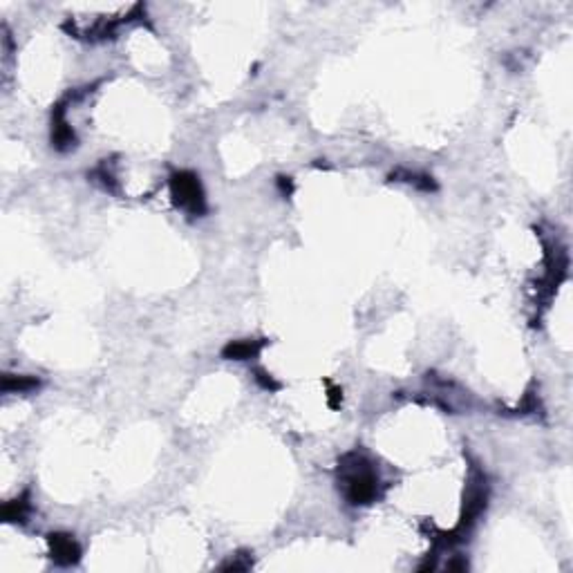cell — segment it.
<instances>
[{
  "label": "cell",
  "instance_id": "obj_1",
  "mask_svg": "<svg viewBox=\"0 0 573 573\" xmlns=\"http://www.w3.org/2000/svg\"><path fill=\"white\" fill-rule=\"evenodd\" d=\"M338 490L352 506H367L379 499V472L361 452H347L338 461Z\"/></svg>",
  "mask_w": 573,
  "mask_h": 573
},
{
  "label": "cell",
  "instance_id": "obj_2",
  "mask_svg": "<svg viewBox=\"0 0 573 573\" xmlns=\"http://www.w3.org/2000/svg\"><path fill=\"white\" fill-rule=\"evenodd\" d=\"M170 195L177 209H182L191 218H200L206 213V197L200 177L191 170H177L170 175Z\"/></svg>",
  "mask_w": 573,
  "mask_h": 573
},
{
  "label": "cell",
  "instance_id": "obj_3",
  "mask_svg": "<svg viewBox=\"0 0 573 573\" xmlns=\"http://www.w3.org/2000/svg\"><path fill=\"white\" fill-rule=\"evenodd\" d=\"M50 558L61 567H72L81 560V546L70 533H50Z\"/></svg>",
  "mask_w": 573,
  "mask_h": 573
},
{
  "label": "cell",
  "instance_id": "obj_4",
  "mask_svg": "<svg viewBox=\"0 0 573 573\" xmlns=\"http://www.w3.org/2000/svg\"><path fill=\"white\" fill-rule=\"evenodd\" d=\"M267 345V340H231V343L222 349V356L227 361H249V358H256L262 347Z\"/></svg>",
  "mask_w": 573,
  "mask_h": 573
},
{
  "label": "cell",
  "instance_id": "obj_5",
  "mask_svg": "<svg viewBox=\"0 0 573 573\" xmlns=\"http://www.w3.org/2000/svg\"><path fill=\"white\" fill-rule=\"evenodd\" d=\"M32 504H30V492H23L21 497L7 501L3 506V517L5 522H25V517L30 515Z\"/></svg>",
  "mask_w": 573,
  "mask_h": 573
},
{
  "label": "cell",
  "instance_id": "obj_6",
  "mask_svg": "<svg viewBox=\"0 0 573 573\" xmlns=\"http://www.w3.org/2000/svg\"><path fill=\"white\" fill-rule=\"evenodd\" d=\"M390 179H397V182H408L412 184L415 188H419V191H426V193H433L437 191V184H435V179L430 177V175H421V173H410V170H394V173L390 175Z\"/></svg>",
  "mask_w": 573,
  "mask_h": 573
},
{
  "label": "cell",
  "instance_id": "obj_7",
  "mask_svg": "<svg viewBox=\"0 0 573 573\" xmlns=\"http://www.w3.org/2000/svg\"><path fill=\"white\" fill-rule=\"evenodd\" d=\"M39 388V379L34 376H14V374H5L3 376V392L12 394V392H32Z\"/></svg>",
  "mask_w": 573,
  "mask_h": 573
},
{
  "label": "cell",
  "instance_id": "obj_8",
  "mask_svg": "<svg viewBox=\"0 0 573 573\" xmlns=\"http://www.w3.org/2000/svg\"><path fill=\"white\" fill-rule=\"evenodd\" d=\"M242 558H244V555H236V558H233L231 562H227V564H222V571H247L249 567H251V560H244L242 562Z\"/></svg>",
  "mask_w": 573,
  "mask_h": 573
},
{
  "label": "cell",
  "instance_id": "obj_9",
  "mask_svg": "<svg viewBox=\"0 0 573 573\" xmlns=\"http://www.w3.org/2000/svg\"><path fill=\"white\" fill-rule=\"evenodd\" d=\"M256 381H258L260 385H262L264 390H269V392H273V390L280 388V383H275V381L271 379V376H269L267 372H262V370L256 372Z\"/></svg>",
  "mask_w": 573,
  "mask_h": 573
},
{
  "label": "cell",
  "instance_id": "obj_10",
  "mask_svg": "<svg viewBox=\"0 0 573 573\" xmlns=\"http://www.w3.org/2000/svg\"><path fill=\"white\" fill-rule=\"evenodd\" d=\"M446 569L448 571H466V569H468V562H466V560H455V562L448 564Z\"/></svg>",
  "mask_w": 573,
  "mask_h": 573
},
{
  "label": "cell",
  "instance_id": "obj_11",
  "mask_svg": "<svg viewBox=\"0 0 573 573\" xmlns=\"http://www.w3.org/2000/svg\"><path fill=\"white\" fill-rule=\"evenodd\" d=\"M278 184H280V188H282L284 195H291L293 186H291V182H289V177H278Z\"/></svg>",
  "mask_w": 573,
  "mask_h": 573
}]
</instances>
